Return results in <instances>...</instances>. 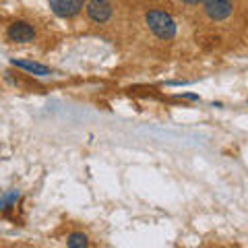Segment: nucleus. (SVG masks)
<instances>
[{"mask_svg":"<svg viewBox=\"0 0 248 248\" xmlns=\"http://www.w3.org/2000/svg\"><path fill=\"white\" fill-rule=\"evenodd\" d=\"M145 25L157 40H172L176 35V21L172 19V15L159 9H153L145 15Z\"/></svg>","mask_w":248,"mask_h":248,"instance_id":"nucleus-1","label":"nucleus"},{"mask_svg":"<svg viewBox=\"0 0 248 248\" xmlns=\"http://www.w3.org/2000/svg\"><path fill=\"white\" fill-rule=\"evenodd\" d=\"M85 13H87V19L95 25H104L114 17V6L110 0H87L85 4Z\"/></svg>","mask_w":248,"mask_h":248,"instance_id":"nucleus-2","label":"nucleus"},{"mask_svg":"<svg viewBox=\"0 0 248 248\" xmlns=\"http://www.w3.org/2000/svg\"><path fill=\"white\" fill-rule=\"evenodd\" d=\"M201 4H203V13L207 17L217 23L230 19L232 13H234L232 0H201Z\"/></svg>","mask_w":248,"mask_h":248,"instance_id":"nucleus-3","label":"nucleus"},{"mask_svg":"<svg viewBox=\"0 0 248 248\" xmlns=\"http://www.w3.org/2000/svg\"><path fill=\"white\" fill-rule=\"evenodd\" d=\"M52 13L56 15L60 19H75L77 15H79L85 4H87V0H48Z\"/></svg>","mask_w":248,"mask_h":248,"instance_id":"nucleus-4","label":"nucleus"},{"mask_svg":"<svg viewBox=\"0 0 248 248\" xmlns=\"http://www.w3.org/2000/svg\"><path fill=\"white\" fill-rule=\"evenodd\" d=\"M6 37L15 44H29L35 40V27L27 21H15L6 29Z\"/></svg>","mask_w":248,"mask_h":248,"instance_id":"nucleus-5","label":"nucleus"},{"mask_svg":"<svg viewBox=\"0 0 248 248\" xmlns=\"http://www.w3.org/2000/svg\"><path fill=\"white\" fill-rule=\"evenodd\" d=\"M11 64L21 68V71H27L29 75H35V77H48L52 73L48 66L40 64V62H31V60H17V58H13Z\"/></svg>","mask_w":248,"mask_h":248,"instance_id":"nucleus-6","label":"nucleus"},{"mask_svg":"<svg viewBox=\"0 0 248 248\" xmlns=\"http://www.w3.org/2000/svg\"><path fill=\"white\" fill-rule=\"evenodd\" d=\"M66 246L68 248H85V246H89V238L77 232V234H71L66 238Z\"/></svg>","mask_w":248,"mask_h":248,"instance_id":"nucleus-7","label":"nucleus"},{"mask_svg":"<svg viewBox=\"0 0 248 248\" xmlns=\"http://www.w3.org/2000/svg\"><path fill=\"white\" fill-rule=\"evenodd\" d=\"M17 201H19V190H11L9 195H4L2 199H0V209H2V211L4 209H11Z\"/></svg>","mask_w":248,"mask_h":248,"instance_id":"nucleus-8","label":"nucleus"},{"mask_svg":"<svg viewBox=\"0 0 248 248\" xmlns=\"http://www.w3.org/2000/svg\"><path fill=\"white\" fill-rule=\"evenodd\" d=\"M178 2H182V4H186V6H195V4L201 2V0H178Z\"/></svg>","mask_w":248,"mask_h":248,"instance_id":"nucleus-9","label":"nucleus"}]
</instances>
